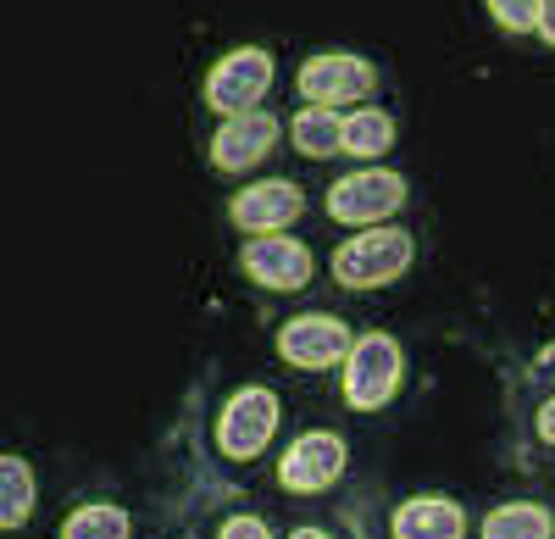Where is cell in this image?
Returning <instances> with one entry per match:
<instances>
[{
    "mask_svg": "<svg viewBox=\"0 0 555 539\" xmlns=\"http://www.w3.org/2000/svg\"><path fill=\"white\" fill-rule=\"evenodd\" d=\"M278 350H284L295 368H334L339 356L350 350V334H345L339 318H322V311H311V318H295L284 334H278Z\"/></svg>",
    "mask_w": 555,
    "mask_h": 539,
    "instance_id": "6",
    "label": "cell"
},
{
    "mask_svg": "<svg viewBox=\"0 0 555 539\" xmlns=\"http://www.w3.org/2000/svg\"><path fill=\"white\" fill-rule=\"evenodd\" d=\"M245 267H250V279H261L267 290H300L311 279V251L300 240H284V234H261L245 251Z\"/></svg>",
    "mask_w": 555,
    "mask_h": 539,
    "instance_id": "9",
    "label": "cell"
},
{
    "mask_svg": "<svg viewBox=\"0 0 555 539\" xmlns=\"http://www.w3.org/2000/svg\"><path fill=\"white\" fill-rule=\"evenodd\" d=\"M300 217V190L284 184V178H267V184H250L240 201H234V222L250 234H272L284 229V222Z\"/></svg>",
    "mask_w": 555,
    "mask_h": 539,
    "instance_id": "11",
    "label": "cell"
},
{
    "mask_svg": "<svg viewBox=\"0 0 555 539\" xmlns=\"http://www.w3.org/2000/svg\"><path fill=\"white\" fill-rule=\"evenodd\" d=\"M366 89H373V67L356 62V56H311L300 67V95L306 101H322V106L361 101Z\"/></svg>",
    "mask_w": 555,
    "mask_h": 539,
    "instance_id": "7",
    "label": "cell"
},
{
    "mask_svg": "<svg viewBox=\"0 0 555 539\" xmlns=\"http://www.w3.org/2000/svg\"><path fill=\"white\" fill-rule=\"evenodd\" d=\"M272 140H278V123H272L267 112H240V117H228V123L217 128V140H211V156H217V167L240 172V167L261 162Z\"/></svg>",
    "mask_w": 555,
    "mask_h": 539,
    "instance_id": "10",
    "label": "cell"
},
{
    "mask_svg": "<svg viewBox=\"0 0 555 539\" xmlns=\"http://www.w3.org/2000/svg\"><path fill=\"white\" fill-rule=\"evenodd\" d=\"M539 28L544 39H555V0H539Z\"/></svg>",
    "mask_w": 555,
    "mask_h": 539,
    "instance_id": "20",
    "label": "cell"
},
{
    "mask_svg": "<svg viewBox=\"0 0 555 539\" xmlns=\"http://www.w3.org/2000/svg\"><path fill=\"white\" fill-rule=\"evenodd\" d=\"M489 7L505 28H533L539 23V0H489Z\"/></svg>",
    "mask_w": 555,
    "mask_h": 539,
    "instance_id": "18",
    "label": "cell"
},
{
    "mask_svg": "<svg viewBox=\"0 0 555 539\" xmlns=\"http://www.w3.org/2000/svg\"><path fill=\"white\" fill-rule=\"evenodd\" d=\"M267 84H272V62L261 51H234V56H222L217 73L206 78V101L217 112H250L261 95H267Z\"/></svg>",
    "mask_w": 555,
    "mask_h": 539,
    "instance_id": "3",
    "label": "cell"
},
{
    "mask_svg": "<svg viewBox=\"0 0 555 539\" xmlns=\"http://www.w3.org/2000/svg\"><path fill=\"white\" fill-rule=\"evenodd\" d=\"M400 201H405V184L395 172H356V178H345V184L328 190V211L339 222H378Z\"/></svg>",
    "mask_w": 555,
    "mask_h": 539,
    "instance_id": "4",
    "label": "cell"
},
{
    "mask_svg": "<svg viewBox=\"0 0 555 539\" xmlns=\"http://www.w3.org/2000/svg\"><path fill=\"white\" fill-rule=\"evenodd\" d=\"M539 434H544V439H555V400H550V407L539 412Z\"/></svg>",
    "mask_w": 555,
    "mask_h": 539,
    "instance_id": "21",
    "label": "cell"
},
{
    "mask_svg": "<svg viewBox=\"0 0 555 539\" xmlns=\"http://www.w3.org/2000/svg\"><path fill=\"white\" fill-rule=\"evenodd\" d=\"M400 384V350L384 334H366L350 345V368H345V395L350 407H384Z\"/></svg>",
    "mask_w": 555,
    "mask_h": 539,
    "instance_id": "2",
    "label": "cell"
},
{
    "mask_svg": "<svg viewBox=\"0 0 555 539\" xmlns=\"http://www.w3.org/2000/svg\"><path fill=\"white\" fill-rule=\"evenodd\" d=\"M483 539H550V512L544 506H500L483 523Z\"/></svg>",
    "mask_w": 555,
    "mask_h": 539,
    "instance_id": "16",
    "label": "cell"
},
{
    "mask_svg": "<svg viewBox=\"0 0 555 539\" xmlns=\"http://www.w3.org/2000/svg\"><path fill=\"white\" fill-rule=\"evenodd\" d=\"M272 428H278L272 389H245V395L228 400V412H222V451L228 457H256L272 439Z\"/></svg>",
    "mask_w": 555,
    "mask_h": 539,
    "instance_id": "5",
    "label": "cell"
},
{
    "mask_svg": "<svg viewBox=\"0 0 555 539\" xmlns=\"http://www.w3.org/2000/svg\"><path fill=\"white\" fill-rule=\"evenodd\" d=\"M345 467V445L334 434H306L289 445L284 467H278V478H284L289 489H300V496H311V489H328Z\"/></svg>",
    "mask_w": 555,
    "mask_h": 539,
    "instance_id": "8",
    "label": "cell"
},
{
    "mask_svg": "<svg viewBox=\"0 0 555 539\" xmlns=\"http://www.w3.org/2000/svg\"><path fill=\"white\" fill-rule=\"evenodd\" d=\"M339 140H345V117L334 106H306L295 117V145L306 156H328V151H339Z\"/></svg>",
    "mask_w": 555,
    "mask_h": 539,
    "instance_id": "14",
    "label": "cell"
},
{
    "mask_svg": "<svg viewBox=\"0 0 555 539\" xmlns=\"http://www.w3.org/2000/svg\"><path fill=\"white\" fill-rule=\"evenodd\" d=\"M34 512V473L23 457H0V528H17Z\"/></svg>",
    "mask_w": 555,
    "mask_h": 539,
    "instance_id": "13",
    "label": "cell"
},
{
    "mask_svg": "<svg viewBox=\"0 0 555 539\" xmlns=\"http://www.w3.org/2000/svg\"><path fill=\"white\" fill-rule=\"evenodd\" d=\"M62 539H128V517L117 506H83L67 517Z\"/></svg>",
    "mask_w": 555,
    "mask_h": 539,
    "instance_id": "17",
    "label": "cell"
},
{
    "mask_svg": "<svg viewBox=\"0 0 555 539\" xmlns=\"http://www.w3.org/2000/svg\"><path fill=\"white\" fill-rule=\"evenodd\" d=\"M295 539H328V534H317V528H300V534H295Z\"/></svg>",
    "mask_w": 555,
    "mask_h": 539,
    "instance_id": "22",
    "label": "cell"
},
{
    "mask_svg": "<svg viewBox=\"0 0 555 539\" xmlns=\"http://www.w3.org/2000/svg\"><path fill=\"white\" fill-rule=\"evenodd\" d=\"M461 528H467V517H461L455 501H405L395 512V539H461Z\"/></svg>",
    "mask_w": 555,
    "mask_h": 539,
    "instance_id": "12",
    "label": "cell"
},
{
    "mask_svg": "<svg viewBox=\"0 0 555 539\" xmlns=\"http://www.w3.org/2000/svg\"><path fill=\"white\" fill-rule=\"evenodd\" d=\"M222 539H272V534H267L256 517H234V523L222 528Z\"/></svg>",
    "mask_w": 555,
    "mask_h": 539,
    "instance_id": "19",
    "label": "cell"
},
{
    "mask_svg": "<svg viewBox=\"0 0 555 539\" xmlns=\"http://www.w3.org/2000/svg\"><path fill=\"white\" fill-rule=\"evenodd\" d=\"M389 140H395V123H389L378 106H361V112L345 117V140H339V151L378 156V151H389Z\"/></svg>",
    "mask_w": 555,
    "mask_h": 539,
    "instance_id": "15",
    "label": "cell"
},
{
    "mask_svg": "<svg viewBox=\"0 0 555 539\" xmlns=\"http://www.w3.org/2000/svg\"><path fill=\"white\" fill-rule=\"evenodd\" d=\"M405 261H411V240L400 229H378V234H356L339 256H334V273L361 290V284H389L405 273Z\"/></svg>",
    "mask_w": 555,
    "mask_h": 539,
    "instance_id": "1",
    "label": "cell"
}]
</instances>
